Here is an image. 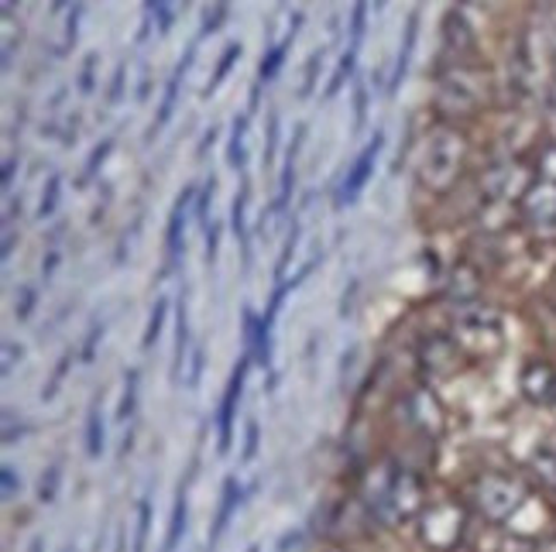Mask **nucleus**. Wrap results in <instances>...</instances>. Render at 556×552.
<instances>
[{"instance_id":"1","label":"nucleus","mask_w":556,"mask_h":552,"mask_svg":"<svg viewBox=\"0 0 556 552\" xmlns=\"http://www.w3.org/2000/svg\"><path fill=\"white\" fill-rule=\"evenodd\" d=\"M361 501H365L368 515L381 528H399L402 522L419 518V512H422L430 498H426L422 477L416 471L389 460L371 474V487H368Z\"/></svg>"},{"instance_id":"2","label":"nucleus","mask_w":556,"mask_h":552,"mask_svg":"<svg viewBox=\"0 0 556 552\" xmlns=\"http://www.w3.org/2000/svg\"><path fill=\"white\" fill-rule=\"evenodd\" d=\"M467 165V138L457 124H437L419 152L416 179L430 196H446Z\"/></svg>"},{"instance_id":"3","label":"nucleus","mask_w":556,"mask_h":552,"mask_svg":"<svg viewBox=\"0 0 556 552\" xmlns=\"http://www.w3.org/2000/svg\"><path fill=\"white\" fill-rule=\"evenodd\" d=\"M446 333L457 339L464 357L484 360L505 347V312L484 299L454 303L446 309Z\"/></svg>"},{"instance_id":"4","label":"nucleus","mask_w":556,"mask_h":552,"mask_svg":"<svg viewBox=\"0 0 556 552\" xmlns=\"http://www.w3.org/2000/svg\"><path fill=\"white\" fill-rule=\"evenodd\" d=\"M488 97H491V82L484 69L470 66V62H451V66H443L437 73L433 111L443 117V124L481 114Z\"/></svg>"},{"instance_id":"5","label":"nucleus","mask_w":556,"mask_h":552,"mask_svg":"<svg viewBox=\"0 0 556 552\" xmlns=\"http://www.w3.org/2000/svg\"><path fill=\"white\" fill-rule=\"evenodd\" d=\"M470 508L491 525H508L511 518H516L526 501H529V491H526V484L519 477H511V474H481L475 484H470Z\"/></svg>"},{"instance_id":"6","label":"nucleus","mask_w":556,"mask_h":552,"mask_svg":"<svg viewBox=\"0 0 556 552\" xmlns=\"http://www.w3.org/2000/svg\"><path fill=\"white\" fill-rule=\"evenodd\" d=\"M416 525L426 552H460L467 539V508L454 498L426 501Z\"/></svg>"},{"instance_id":"7","label":"nucleus","mask_w":556,"mask_h":552,"mask_svg":"<svg viewBox=\"0 0 556 552\" xmlns=\"http://www.w3.org/2000/svg\"><path fill=\"white\" fill-rule=\"evenodd\" d=\"M464 350L457 347V339L446 330H430L419 336L416 344V364L426 381H446L464 368Z\"/></svg>"},{"instance_id":"8","label":"nucleus","mask_w":556,"mask_h":552,"mask_svg":"<svg viewBox=\"0 0 556 552\" xmlns=\"http://www.w3.org/2000/svg\"><path fill=\"white\" fill-rule=\"evenodd\" d=\"M516 206H519V220L532 233H540V238H553V233H556V182L532 179Z\"/></svg>"},{"instance_id":"9","label":"nucleus","mask_w":556,"mask_h":552,"mask_svg":"<svg viewBox=\"0 0 556 552\" xmlns=\"http://www.w3.org/2000/svg\"><path fill=\"white\" fill-rule=\"evenodd\" d=\"M251 368H254L251 350H241L238 368L230 371V381H227L224 398H220V409H217V453H220V457L230 453L233 422H238V409H241V398H244V385H248V371H251Z\"/></svg>"},{"instance_id":"10","label":"nucleus","mask_w":556,"mask_h":552,"mask_svg":"<svg viewBox=\"0 0 556 552\" xmlns=\"http://www.w3.org/2000/svg\"><path fill=\"white\" fill-rule=\"evenodd\" d=\"M197 217V185H186L173 214H168V227H165V268H162V279H168L176 268L179 258L186 254V233H189V220Z\"/></svg>"},{"instance_id":"11","label":"nucleus","mask_w":556,"mask_h":552,"mask_svg":"<svg viewBox=\"0 0 556 552\" xmlns=\"http://www.w3.org/2000/svg\"><path fill=\"white\" fill-rule=\"evenodd\" d=\"M381 147H384V131H375V138H371V141L357 152V158L351 162L344 182H340V189H337V200H333V203H337V209L354 206V203L361 200V193H365L368 182L375 179V168H378Z\"/></svg>"},{"instance_id":"12","label":"nucleus","mask_w":556,"mask_h":552,"mask_svg":"<svg viewBox=\"0 0 556 552\" xmlns=\"http://www.w3.org/2000/svg\"><path fill=\"white\" fill-rule=\"evenodd\" d=\"M519 391L529 406L553 409L556 406V368L543 357H529L519 371Z\"/></svg>"},{"instance_id":"13","label":"nucleus","mask_w":556,"mask_h":552,"mask_svg":"<svg viewBox=\"0 0 556 552\" xmlns=\"http://www.w3.org/2000/svg\"><path fill=\"white\" fill-rule=\"evenodd\" d=\"M402 409H405V422L426 439H437L443 433V409H440V401L433 398V391L419 385L413 388L409 395L402 398Z\"/></svg>"},{"instance_id":"14","label":"nucleus","mask_w":556,"mask_h":552,"mask_svg":"<svg viewBox=\"0 0 556 552\" xmlns=\"http://www.w3.org/2000/svg\"><path fill=\"white\" fill-rule=\"evenodd\" d=\"M200 35L189 41L186 46V55L179 59V66L173 69V76H168V82H165V97H162V107H159V117H155V124L148 127V141H152L162 127L173 120V114H176V107H179V93H182V82H186V76H189V69L197 66V52H200Z\"/></svg>"},{"instance_id":"15","label":"nucleus","mask_w":556,"mask_h":552,"mask_svg":"<svg viewBox=\"0 0 556 552\" xmlns=\"http://www.w3.org/2000/svg\"><path fill=\"white\" fill-rule=\"evenodd\" d=\"M478 35L470 28V21L460 11H451L443 17V52L451 55V62H467V55H475Z\"/></svg>"},{"instance_id":"16","label":"nucleus","mask_w":556,"mask_h":552,"mask_svg":"<svg viewBox=\"0 0 556 552\" xmlns=\"http://www.w3.org/2000/svg\"><path fill=\"white\" fill-rule=\"evenodd\" d=\"M299 25H303V11H295V14H292V25L286 28V35L278 38V41H271L268 52L262 55V66H258V82H254V87H265V82H271L278 73H282L286 59H289V52H292V46H295Z\"/></svg>"},{"instance_id":"17","label":"nucleus","mask_w":556,"mask_h":552,"mask_svg":"<svg viewBox=\"0 0 556 552\" xmlns=\"http://www.w3.org/2000/svg\"><path fill=\"white\" fill-rule=\"evenodd\" d=\"M244 498H248V487L241 484L238 474H230L224 480V487H220V504H217V518H213V528H210V545H217L224 539L227 525H230L233 515H238V508L244 504Z\"/></svg>"},{"instance_id":"18","label":"nucleus","mask_w":556,"mask_h":552,"mask_svg":"<svg viewBox=\"0 0 556 552\" xmlns=\"http://www.w3.org/2000/svg\"><path fill=\"white\" fill-rule=\"evenodd\" d=\"M179 11H182V0H144V21H141V31H138V46H141V41H148L152 28L159 35L173 31Z\"/></svg>"},{"instance_id":"19","label":"nucleus","mask_w":556,"mask_h":552,"mask_svg":"<svg viewBox=\"0 0 556 552\" xmlns=\"http://www.w3.org/2000/svg\"><path fill=\"white\" fill-rule=\"evenodd\" d=\"M189 350H192V336H189V295L182 292L176 303V347H173V385H179L182 371L189 364Z\"/></svg>"},{"instance_id":"20","label":"nucleus","mask_w":556,"mask_h":552,"mask_svg":"<svg viewBox=\"0 0 556 552\" xmlns=\"http://www.w3.org/2000/svg\"><path fill=\"white\" fill-rule=\"evenodd\" d=\"M529 474L536 477V484L546 487V491H556V433L536 442V450L529 457Z\"/></svg>"},{"instance_id":"21","label":"nucleus","mask_w":556,"mask_h":552,"mask_svg":"<svg viewBox=\"0 0 556 552\" xmlns=\"http://www.w3.org/2000/svg\"><path fill=\"white\" fill-rule=\"evenodd\" d=\"M248 209H251V179H241V193L230 206V230L233 238L244 244V268H251V223H248Z\"/></svg>"},{"instance_id":"22","label":"nucleus","mask_w":556,"mask_h":552,"mask_svg":"<svg viewBox=\"0 0 556 552\" xmlns=\"http://www.w3.org/2000/svg\"><path fill=\"white\" fill-rule=\"evenodd\" d=\"M192 480V474H189ZM189 480L176 487V501H173V515H168V532L162 542V552H176L182 536H186V525H189Z\"/></svg>"},{"instance_id":"23","label":"nucleus","mask_w":556,"mask_h":552,"mask_svg":"<svg viewBox=\"0 0 556 552\" xmlns=\"http://www.w3.org/2000/svg\"><path fill=\"white\" fill-rule=\"evenodd\" d=\"M251 117L241 114L238 120L230 124V141H227V165L233 168V172L244 176L248 168V155H251Z\"/></svg>"},{"instance_id":"24","label":"nucleus","mask_w":556,"mask_h":552,"mask_svg":"<svg viewBox=\"0 0 556 552\" xmlns=\"http://www.w3.org/2000/svg\"><path fill=\"white\" fill-rule=\"evenodd\" d=\"M416 41H419V11L409 17V25H405V46H399L395 69H392V76H389V97L399 93L405 73H409V62H413V52H416Z\"/></svg>"},{"instance_id":"25","label":"nucleus","mask_w":556,"mask_h":552,"mask_svg":"<svg viewBox=\"0 0 556 552\" xmlns=\"http://www.w3.org/2000/svg\"><path fill=\"white\" fill-rule=\"evenodd\" d=\"M138 398H141V368H127L124 371V388L117 398V422H135L138 415Z\"/></svg>"},{"instance_id":"26","label":"nucleus","mask_w":556,"mask_h":552,"mask_svg":"<svg viewBox=\"0 0 556 552\" xmlns=\"http://www.w3.org/2000/svg\"><path fill=\"white\" fill-rule=\"evenodd\" d=\"M62 238H66V223L59 220V223L49 230V238H46V254H41V268H38L41 282H52V279H55V271H59V265H62Z\"/></svg>"},{"instance_id":"27","label":"nucleus","mask_w":556,"mask_h":552,"mask_svg":"<svg viewBox=\"0 0 556 552\" xmlns=\"http://www.w3.org/2000/svg\"><path fill=\"white\" fill-rule=\"evenodd\" d=\"M241 55H244V46L241 41H227V49L220 52V62H217V69H213V76L206 79V90H203V97H213L217 93L224 82H227V76L233 73V66L241 62Z\"/></svg>"},{"instance_id":"28","label":"nucleus","mask_w":556,"mask_h":552,"mask_svg":"<svg viewBox=\"0 0 556 552\" xmlns=\"http://www.w3.org/2000/svg\"><path fill=\"white\" fill-rule=\"evenodd\" d=\"M103 450H106V419H103L100 401H93L90 412H87V457L100 460Z\"/></svg>"},{"instance_id":"29","label":"nucleus","mask_w":556,"mask_h":552,"mask_svg":"<svg viewBox=\"0 0 556 552\" xmlns=\"http://www.w3.org/2000/svg\"><path fill=\"white\" fill-rule=\"evenodd\" d=\"M168 309H173V299L168 295H159L152 312H148V323H144V339H141V347L144 350H152L159 339H162V330H165V320H168Z\"/></svg>"},{"instance_id":"30","label":"nucleus","mask_w":556,"mask_h":552,"mask_svg":"<svg viewBox=\"0 0 556 552\" xmlns=\"http://www.w3.org/2000/svg\"><path fill=\"white\" fill-rule=\"evenodd\" d=\"M83 11H87V8H83L79 4V0H76V4L70 8V14H66V25H62V38L55 41V46H52V55L55 59H66L73 49H76V38H79V21H83Z\"/></svg>"},{"instance_id":"31","label":"nucleus","mask_w":556,"mask_h":552,"mask_svg":"<svg viewBox=\"0 0 556 552\" xmlns=\"http://www.w3.org/2000/svg\"><path fill=\"white\" fill-rule=\"evenodd\" d=\"M59 203H62V172H52L49 179H46V189H41V200H38V209H35V220L38 223H46L55 209H59Z\"/></svg>"},{"instance_id":"32","label":"nucleus","mask_w":556,"mask_h":552,"mask_svg":"<svg viewBox=\"0 0 556 552\" xmlns=\"http://www.w3.org/2000/svg\"><path fill=\"white\" fill-rule=\"evenodd\" d=\"M38 303H41L38 285L21 282L17 292H14V320H17V323H28L31 316H35V309H38Z\"/></svg>"},{"instance_id":"33","label":"nucleus","mask_w":556,"mask_h":552,"mask_svg":"<svg viewBox=\"0 0 556 552\" xmlns=\"http://www.w3.org/2000/svg\"><path fill=\"white\" fill-rule=\"evenodd\" d=\"M148 536H152V495H141L135 518V552H148Z\"/></svg>"},{"instance_id":"34","label":"nucleus","mask_w":556,"mask_h":552,"mask_svg":"<svg viewBox=\"0 0 556 552\" xmlns=\"http://www.w3.org/2000/svg\"><path fill=\"white\" fill-rule=\"evenodd\" d=\"M111 152H114V138H103L93 152H90V158H87V165H83V176H79V185H87L90 179H97L100 176V168L106 165V158H111Z\"/></svg>"},{"instance_id":"35","label":"nucleus","mask_w":556,"mask_h":552,"mask_svg":"<svg viewBox=\"0 0 556 552\" xmlns=\"http://www.w3.org/2000/svg\"><path fill=\"white\" fill-rule=\"evenodd\" d=\"M203 371H206V347H203V344H192V350H189V364H186V381H182V385H186L189 391H197V388L203 385Z\"/></svg>"},{"instance_id":"36","label":"nucleus","mask_w":556,"mask_h":552,"mask_svg":"<svg viewBox=\"0 0 556 552\" xmlns=\"http://www.w3.org/2000/svg\"><path fill=\"white\" fill-rule=\"evenodd\" d=\"M73 360H79V350H66L59 357V364H55V371H52V377H49V385L41 388V401H52L55 398V391H59V385L66 381V374H70V368H73Z\"/></svg>"},{"instance_id":"37","label":"nucleus","mask_w":556,"mask_h":552,"mask_svg":"<svg viewBox=\"0 0 556 552\" xmlns=\"http://www.w3.org/2000/svg\"><path fill=\"white\" fill-rule=\"evenodd\" d=\"M368 11H371V0H354V11H351V46H354V49L365 46Z\"/></svg>"},{"instance_id":"38","label":"nucleus","mask_w":556,"mask_h":552,"mask_svg":"<svg viewBox=\"0 0 556 552\" xmlns=\"http://www.w3.org/2000/svg\"><path fill=\"white\" fill-rule=\"evenodd\" d=\"M230 17V0H213V8L203 14V25H200V38L206 35H217L224 28V21Z\"/></svg>"},{"instance_id":"39","label":"nucleus","mask_w":556,"mask_h":552,"mask_svg":"<svg viewBox=\"0 0 556 552\" xmlns=\"http://www.w3.org/2000/svg\"><path fill=\"white\" fill-rule=\"evenodd\" d=\"M59 487H62V463H52L46 474L38 480V501L41 504H52L59 498Z\"/></svg>"},{"instance_id":"40","label":"nucleus","mask_w":556,"mask_h":552,"mask_svg":"<svg viewBox=\"0 0 556 552\" xmlns=\"http://www.w3.org/2000/svg\"><path fill=\"white\" fill-rule=\"evenodd\" d=\"M327 46L324 49H316L306 62V76H303V90H299V97H313L316 90V82H319V73H324V62H327Z\"/></svg>"},{"instance_id":"41","label":"nucleus","mask_w":556,"mask_h":552,"mask_svg":"<svg viewBox=\"0 0 556 552\" xmlns=\"http://www.w3.org/2000/svg\"><path fill=\"white\" fill-rule=\"evenodd\" d=\"M97 66H100V55L97 52L83 55V66H79V76H76V87H79L83 97H90L97 90Z\"/></svg>"},{"instance_id":"42","label":"nucleus","mask_w":556,"mask_h":552,"mask_svg":"<svg viewBox=\"0 0 556 552\" xmlns=\"http://www.w3.org/2000/svg\"><path fill=\"white\" fill-rule=\"evenodd\" d=\"M103 336H106V320H97V323L87 330V339H83V347H79V364H93L97 347L103 344Z\"/></svg>"},{"instance_id":"43","label":"nucleus","mask_w":556,"mask_h":552,"mask_svg":"<svg viewBox=\"0 0 556 552\" xmlns=\"http://www.w3.org/2000/svg\"><path fill=\"white\" fill-rule=\"evenodd\" d=\"M536 172H540V179L556 182V141H546V144L540 147V155H536Z\"/></svg>"},{"instance_id":"44","label":"nucleus","mask_w":556,"mask_h":552,"mask_svg":"<svg viewBox=\"0 0 556 552\" xmlns=\"http://www.w3.org/2000/svg\"><path fill=\"white\" fill-rule=\"evenodd\" d=\"M262 436V426H258V419H248V426H244V450H241V463H254V457H258V439Z\"/></svg>"},{"instance_id":"45","label":"nucleus","mask_w":556,"mask_h":552,"mask_svg":"<svg viewBox=\"0 0 556 552\" xmlns=\"http://www.w3.org/2000/svg\"><path fill=\"white\" fill-rule=\"evenodd\" d=\"M220 223L217 220H210L206 227H203V238H206V265H217V258H220Z\"/></svg>"},{"instance_id":"46","label":"nucleus","mask_w":556,"mask_h":552,"mask_svg":"<svg viewBox=\"0 0 556 552\" xmlns=\"http://www.w3.org/2000/svg\"><path fill=\"white\" fill-rule=\"evenodd\" d=\"M0 484H4V487H0V491H4V501L11 504V501L21 495V474L14 471V463H4V466H0Z\"/></svg>"},{"instance_id":"47","label":"nucleus","mask_w":556,"mask_h":552,"mask_svg":"<svg viewBox=\"0 0 556 552\" xmlns=\"http://www.w3.org/2000/svg\"><path fill=\"white\" fill-rule=\"evenodd\" d=\"M368 124V87L365 82H357L354 90V131H365Z\"/></svg>"},{"instance_id":"48","label":"nucleus","mask_w":556,"mask_h":552,"mask_svg":"<svg viewBox=\"0 0 556 552\" xmlns=\"http://www.w3.org/2000/svg\"><path fill=\"white\" fill-rule=\"evenodd\" d=\"M14 415H17L14 409H4V446H17L21 439H25V433H28L25 422H21V419L14 422Z\"/></svg>"},{"instance_id":"49","label":"nucleus","mask_w":556,"mask_h":552,"mask_svg":"<svg viewBox=\"0 0 556 552\" xmlns=\"http://www.w3.org/2000/svg\"><path fill=\"white\" fill-rule=\"evenodd\" d=\"M278 131H282V117L278 114H268V141H265V165L275 162V152H278Z\"/></svg>"},{"instance_id":"50","label":"nucleus","mask_w":556,"mask_h":552,"mask_svg":"<svg viewBox=\"0 0 556 552\" xmlns=\"http://www.w3.org/2000/svg\"><path fill=\"white\" fill-rule=\"evenodd\" d=\"M21 357H25V347L14 344V339H4V364H0V371H4V377L14 374V368L21 364Z\"/></svg>"},{"instance_id":"51","label":"nucleus","mask_w":556,"mask_h":552,"mask_svg":"<svg viewBox=\"0 0 556 552\" xmlns=\"http://www.w3.org/2000/svg\"><path fill=\"white\" fill-rule=\"evenodd\" d=\"M76 134H79V117H76V111H70L66 124H62V131H59V141L70 147V144H76Z\"/></svg>"},{"instance_id":"52","label":"nucleus","mask_w":556,"mask_h":552,"mask_svg":"<svg viewBox=\"0 0 556 552\" xmlns=\"http://www.w3.org/2000/svg\"><path fill=\"white\" fill-rule=\"evenodd\" d=\"M124 66H117V73H114V79H111V93H106V107H117L121 103V97H124Z\"/></svg>"},{"instance_id":"53","label":"nucleus","mask_w":556,"mask_h":552,"mask_svg":"<svg viewBox=\"0 0 556 552\" xmlns=\"http://www.w3.org/2000/svg\"><path fill=\"white\" fill-rule=\"evenodd\" d=\"M14 244H17V238H14V227H4V251H0V258H4V265L14 258Z\"/></svg>"},{"instance_id":"54","label":"nucleus","mask_w":556,"mask_h":552,"mask_svg":"<svg viewBox=\"0 0 556 552\" xmlns=\"http://www.w3.org/2000/svg\"><path fill=\"white\" fill-rule=\"evenodd\" d=\"M14 168H17V158L8 155V158H4V193H8V196H11V185H14Z\"/></svg>"},{"instance_id":"55","label":"nucleus","mask_w":556,"mask_h":552,"mask_svg":"<svg viewBox=\"0 0 556 552\" xmlns=\"http://www.w3.org/2000/svg\"><path fill=\"white\" fill-rule=\"evenodd\" d=\"M299 542V532H286L282 539H278V545H275V552H289L292 545Z\"/></svg>"},{"instance_id":"56","label":"nucleus","mask_w":556,"mask_h":552,"mask_svg":"<svg viewBox=\"0 0 556 552\" xmlns=\"http://www.w3.org/2000/svg\"><path fill=\"white\" fill-rule=\"evenodd\" d=\"M114 552H127V532H124V528H117V536H114Z\"/></svg>"},{"instance_id":"57","label":"nucleus","mask_w":556,"mask_h":552,"mask_svg":"<svg viewBox=\"0 0 556 552\" xmlns=\"http://www.w3.org/2000/svg\"><path fill=\"white\" fill-rule=\"evenodd\" d=\"M28 552H46V539L35 536V539H31V545H28Z\"/></svg>"},{"instance_id":"58","label":"nucleus","mask_w":556,"mask_h":552,"mask_svg":"<svg viewBox=\"0 0 556 552\" xmlns=\"http://www.w3.org/2000/svg\"><path fill=\"white\" fill-rule=\"evenodd\" d=\"M546 100H549V111L556 114V79H553V87H549V93H546Z\"/></svg>"},{"instance_id":"59","label":"nucleus","mask_w":556,"mask_h":552,"mask_svg":"<svg viewBox=\"0 0 556 552\" xmlns=\"http://www.w3.org/2000/svg\"><path fill=\"white\" fill-rule=\"evenodd\" d=\"M384 4H389V0H371V8H375V11H381Z\"/></svg>"},{"instance_id":"60","label":"nucleus","mask_w":556,"mask_h":552,"mask_svg":"<svg viewBox=\"0 0 556 552\" xmlns=\"http://www.w3.org/2000/svg\"><path fill=\"white\" fill-rule=\"evenodd\" d=\"M464 4H488V0H464Z\"/></svg>"},{"instance_id":"61","label":"nucleus","mask_w":556,"mask_h":552,"mask_svg":"<svg viewBox=\"0 0 556 552\" xmlns=\"http://www.w3.org/2000/svg\"><path fill=\"white\" fill-rule=\"evenodd\" d=\"M553 141H556V114H553Z\"/></svg>"},{"instance_id":"62","label":"nucleus","mask_w":556,"mask_h":552,"mask_svg":"<svg viewBox=\"0 0 556 552\" xmlns=\"http://www.w3.org/2000/svg\"><path fill=\"white\" fill-rule=\"evenodd\" d=\"M248 552H262V549H258V545H251V549H248Z\"/></svg>"},{"instance_id":"63","label":"nucleus","mask_w":556,"mask_h":552,"mask_svg":"<svg viewBox=\"0 0 556 552\" xmlns=\"http://www.w3.org/2000/svg\"><path fill=\"white\" fill-rule=\"evenodd\" d=\"M62 552H76V549H73V545H66V549H62Z\"/></svg>"},{"instance_id":"64","label":"nucleus","mask_w":556,"mask_h":552,"mask_svg":"<svg viewBox=\"0 0 556 552\" xmlns=\"http://www.w3.org/2000/svg\"><path fill=\"white\" fill-rule=\"evenodd\" d=\"M553 69H556V59H553Z\"/></svg>"}]
</instances>
